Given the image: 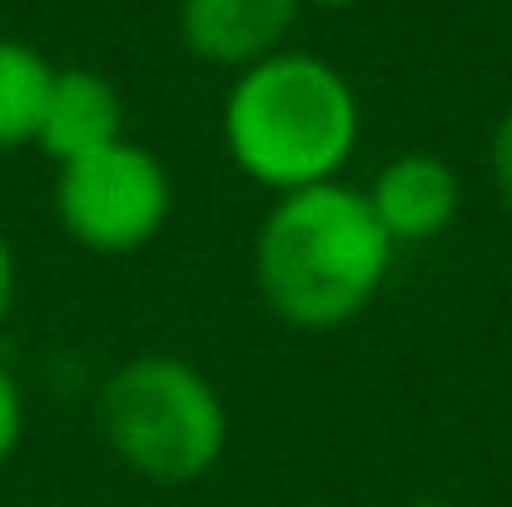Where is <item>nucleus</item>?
Instances as JSON below:
<instances>
[{"instance_id": "nucleus-1", "label": "nucleus", "mask_w": 512, "mask_h": 507, "mask_svg": "<svg viewBox=\"0 0 512 507\" xmlns=\"http://www.w3.org/2000/svg\"><path fill=\"white\" fill-rule=\"evenodd\" d=\"M393 254L363 189L329 179L269 204L254 234V284L279 324L334 334L383 294Z\"/></svg>"}, {"instance_id": "nucleus-2", "label": "nucleus", "mask_w": 512, "mask_h": 507, "mask_svg": "<svg viewBox=\"0 0 512 507\" xmlns=\"http://www.w3.org/2000/svg\"><path fill=\"white\" fill-rule=\"evenodd\" d=\"M358 135L363 110L348 75L309 50H279L239 70L224 95V150L269 194L339 179Z\"/></svg>"}, {"instance_id": "nucleus-3", "label": "nucleus", "mask_w": 512, "mask_h": 507, "mask_svg": "<svg viewBox=\"0 0 512 507\" xmlns=\"http://www.w3.org/2000/svg\"><path fill=\"white\" fill-rule=\"evenodd\" d=\"M100 433L145 483L184 488L219 468L229 448V408L189 358L135 353L100 388Z\"/></svg>"}, {"instance_id": "nucleus-4", "label": "nucleus", "mask_w": 512, "mask_h": 507, "mask_svg": "<svg viewBox=\"0 0 512 507\" xmlns=\"http://www.w3.org/2000/svg\"><path fill=\"white\" fill-rule=\"evenodd\" d=\"M174 209L170 169L135 140H115L55 174V219L90 254H140L150 249Z\"/></svg>"}, {"instance_id": "nucleus-5", "label": "nucleus", "mask_w": 512, "mask_h": 507, "mask_svg": "<svg viewBox=\"0 0 512 507\" xmlns=\"http://www.w3.org/2000/svg\"><path fill=\"white\" fill-rule=\"evenodd\" d=\"M363 199H368L373 219L383 224V234L393 239V249H403V244H433L453 229L463 184L448 160H438L428 150H408L373 174Z\"/></svg>"}, {"instance_id": "nucleus-6", "label": "nucleus", "mask_w": 512, "mask_h": 507, "mask_svg": "<svg viewBox=\"0 0 512 507\" xmlns=\"http://www.w3.org/2000/svg\"><path fill=\"white\" fill-rule=\"evenodd\" d=\"M299 0H179L184 45L219 70H249L284 50Z\"/></svg>"}, {"instance_id": "nucleus-7", "label": "nucleus", "mask_w": 512, "mask_h": 507, "mask_svg": "<svg viewBox=\"0 0 512 507\" xmlns=\"http://www.w3.org/2000/svg\"><path fill=\"white\" fill-rule=\"evenodd\" d=\"M115 140H125L120 90L100 70H80V65L55 70L35 145L55 165H70V160H85V155H95V150H105Z\"/></svg>"}, {"instance_id": "nucleus-8", "label": "nucleus", "mask_w": 512, "mask_h": 507, "mask_svg": "<svg viewBox=\"0 0 512 507\" xmlns=\"http://www.w3.org/2000/svg\"><path fill=\"white\" fill-rule=\"evenodd\" d=\"M50 80H55V65L35 45L0 35V150L35 145Z\"/></svg>"}, {"instance_id": "nucleus-9", "label": "nucleus", "mask_w": 512, "mask_h": 507, "mask_svg": "<svg viewBox=\"0 0 512 507\" xmlns=\"http://www.w3.org/2000/svg\"><path fill=\"white\" fill-rule=\"evenodd\" d=\"M20 438H25V388L15 368L0 358V468L20 453Z\"/></svg>"}, {"instance_id": "nucleus-10", "label": "nucleus", "mask_w": 512, "mask_h": 507, "mask_svg": "<svg viewBox=\"0 0 512 507\" xmlns=\"http://www.w3.org/2000/svg\"><path fill=\"white\" fill-rule=\"evenodd\" d=\"M488 169H493V189H498V199L508 204V214H512V110L493 125V140H488Z\"/></svg>"}, {"instance_id": "nucleus-11", "label": "nucleus", "mask_w": 512, "mask_h": 507, "mask_svg": "<svg viewBox=\"0 0 512 507\" xmlns=\"http://www.w3.org/2000/svg\"><path fill=\"white\" fill-rule=\"evenodd\" d=\"M15 294H20V264H15V249H10L5 229H0V329L15 314Z\"/></svg>"}, {"instance_id": "nucleus-12", "label": "nucleus", "mask_w": 512, "mask_h": 507, "mask_svg": "<svg viewBox=\"0 0 512 507\" xmlns=\"http://www.w3.org/2000/svg\"><path fill=\"white\" fill-rule=\"evenodd\" d=\"M299 5H319V10H343V5H353V0H299Z\"/></svg>"}, {"instance_id": "nucleus-13", "label": "nucleus", "mask_w": 512, "mask_h": 507, "mask_svg": "<svg viewBox=\"0 0 512 507\" xmlns=\"http://www.w3.org/2000/svg\"><path fill=\"white\" fill-rule=\"evenodd\" d=\"M408 507H458V503H448V498H418V503H408Z\"/></svg>"}]
</instances>
